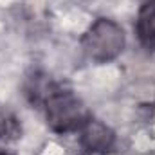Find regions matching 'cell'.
Returning <instances> with one entry per match:
<instances>
[{
	"label": "cell",
	"instance_id": "6da1fadb",
	"mask_svg": "<svg viewBox=\"0 0 155 155\" xmlns=\"http://www.w3.org/2000/svg\"><path fill=\"white\" fill-rule=\"evenodd\" d=\"M139 36L146 47H155V0L148 2L141 13L139 20Z\"/></svg>",
	"mask_w": 155,
	"mask_h": 155
}]
</instances>
